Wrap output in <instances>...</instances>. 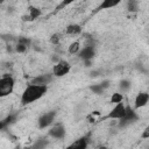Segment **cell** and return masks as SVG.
I'll return each mask as SVG.
<instances>
[{"instance_id":"obj_15","label":"cell","mask_w":149,"mask_h":149,"mask_svg":"<svg viewBox=\"0 0 149 149\" xmlns=\"http://www.w3.org/2000/svg\"><path fill=\"white\" fill-rule=\"evenodd\" d=\"M79 51H80V44H79V42L78 41L72 42L70 44V47H69V54L74 55V54H79Z\"/></svg>"},{"instance_id":"obj_20","label":"cell","mask_w":149,"mask_h":149,"mask_svg":"<svg viewBox=\"0 0 149 149\" xmlns=\"http://www.w3.org/2000/svg\"><path fill=\"white\" fill-rule=\"evenodd\" d=\"M74 1H77V0H62V2L59 3V6L56 8V12H58V10H61L62 8H64V7L69 6V5H71V3L74 2Z\"/></svg>"},{"instance_id":"obj_16","label":"cell","mask_w":149,"mask_h":149,"mask_svg":"<svg viewBox=\"0 0 149 149\" xmlns=\"http://www.w3.org/2000/svg\"><path fill=\"white\" fill-rule=\"evenodd\" d=\"M127 9L129 12H137L139 10V1L137 0H128Z\"/></svg>"},{"instance_id":"obj_17","label":"cell","mask_w":149,"mask_h":149,"mask_svg":"<svg viewBox=\"0 0 149 149\" xmlns=\"http://www.w3.org/2000/svg\"><path fill=\"white\" fill-rule=\"evenodd\" d=\"M90 90H91L93 93H95V94H101V93L105 91V87H104V85L100 83V84H95V85H93V86H90Z\"/></svg>"},{"instance_id":"obj_19","label":"cell","mask_w":149,"mask_h":149,"mask_svg":"<svg viewBox=\"0 0 149 149\" xmlns=\"http://www.w3.org/2000/svg\"><path fill=\"white\" fill-rule=\"evenodd\" d=\"M122 100H123V95L120 92H115L111 97V102L112 104H118V102H121Z\"/></svg>"},{"instance_id":"obj_22","label":"cell","mask_w":149,"mask_h":149,"mask_svg":"<svg viewBox=\"0 0 149 149\" xmlns=\"http://www.w3.org/2000/svg\"><path fill=\"white\" fill-rule=\"evenodd\" d=\"M141 137L142 139H149V125L143 129V132L141 134Z\"/></svg>"},{"instance_id":"obj_12","label":"cell","mask_w":149,"mask_h":149,"mask_svg":"<svg viewBox=\"0 0 149 149\" xmlns=\"http://www.w3.org/2000/svg\"><path fill=\"white\" fill-rule=\"evenodd\" d=\"M41 16V9L37 8V7H34V6H30L28 8V15L24 17V20H29V21H33L37 17Z\"/></svg>"},{"instance_id":"obj_13","label":"cell","mask_w":149,"mask_h":149,"mask_svg":"<svg viewBox=\"0 0 149 149\" xmlns=\"http://www.w3.org/2000/svg\"><path fill=\"white\" fill-rule=\"evenodd\" d=\"M88 144V140L86 137H80L78 140H76L73 143H71L69 146V148H78V149H84L86 148Z\"/></svg>"},{"instance_id":"obj_3","label":"cell","mask_w":149,"mask_h":149,"mask_svg":"<svg viewBox=\"0 0 149 149\" xmlns=\"http://www.w3.org/2000/svg\"><path fill=\"white\" fill-rule=\"evenodd\" d=\"M70 70H71V65L69 62L58 61L57 63H55L52 68V73L55 77H64L70 72Z\"/></svg>"},{"instance_id":"obj_11","label":"cell","mask_w":149,"mask_h":149,"mask_svg":"<svg viewBox=\"0 0 149 149\" xmlns=\"http://www.w3.org/2000/svg\"><path fill=\"white\" fill-rule=\"evenodd\" d=\"M121 2V0H102L99 6L95 8L94 13H98L100 10H105V9H109V8H114L116 7L119 3Z\"/></svg>"},{"instance_id":"obj_2","label":"cell","mask_w":149,"mask_h":149,"mask_svg":"<svg viewBox=\"0 0 149 149\" xmlns=\"http://www.w3.org/2000/svg\"><path fill=\"white\" fill-rule=\"evenodd\" d=\"M14 86H15V80L12 76H9V74L2 76L0 78V97L5 98V97L9 95L10 93H13Z\"/></svg>"},{"instance_id":"obj_1","label":"cell","mask_w":149,"mask_h":149,"mask_svg":"<svg viewBox=\"0 0 149 149\" xmlns=\"http://www.w3.org/2000/svg\"><path fill=\"white\" fill-rule=\"evenodd\" d=\"M48 92V85H38V84H29L21 95V104L29 105L37 100H40Z\"/></svg>"},{"instance_id":"obj_14","label":"cell","mask_w":149,"mask_h":149,"mask_svg":"<svg viewBox=\"0 0 149 149\" xmlns=\"http://www.w3.org/2000/svg\"><path fill=\"white\" fill-rule=\"evenodd\" d=\"M65 33L68 35H78L81 33V27L77 23H72V24H69L66 28H65Z\"/></svg>"},{"instance_id":"obj_4","label":"cell","mask_w":149,"mask_h":149,"mask_svg":"<svg viewBox=\"0 0 149 149\" xmlns=\"http://www.w3.org/2000/svg\"><path fill=\"white\" fill-rule=\"evenodd\" d=\"M126 111L127 107L123 105V102H118L115 104V106L109 111V113L107 114V119H114V120H120L126 115Z\"/></svg>"},{"instance_id":"obj_10","label":"cell","mask_w":149,"mask_h":149,"mask_svg":"<svg viewBox=\"0 0 149 149\" xmlns=\"http://www.w3.org/2000/svg\"><path fill=\"white\" fill-rule=\"evenodd\" d=\"M54 73H45V74H40L37 77H34L31 79V84H38V85H48L51 83L54 78Z\"/></svg>"},{"instance_id":"obj_8","label":"cell","mask_w":149,"mask_h":149,"mask_svg":"<svg viewBox=\"0 0 149 149\" xmlns=\"http://www.w3.org/2000/svg\"><path fill=\"white\" fill-rule=\"evenodd\" d=\"M49 135L56 140H61L65 136V127L62 123H57L54 127L50 128L49 130Z\"/></svg>"},{"instance_id":"obj_23","label":"cell","mask_w":149,"mask_h":149,"mask_svg":"<svg viewBox=\"0 0 149 149\" xmlns=\"http://www.w3.org/2000/svg\"><path fill=\"white\" fill-rule=\"evenodd\" d=\"M0 1H1V2H3V1H5V0H0Z\"/></svg>"},{"instance_id":"obj_9","label":"cell","mask_w":149,"mask_h":149,"mask_svg":"<svg viewBox=\"0 0 149 149\" xmlns=\"http://www.w3.org/2000/svg\"><path fill=\"white\" fill-rule=\"evenodd\" d=\"M149 101V93L147 92H140L136 97H135V100H134V107L136 109L139 108H142L144 107Z\"/></svg>"},{"instance_id":"obj_5","label":"cell","mask_w":149,"mask_h":149,"mask_svg":"<svg viewBox=\"0 0 149 149\" xmlns=\"http://www.w3.org/2000/svg\"><path fill=\"white\" fill-rule=\"evenodd\" d=\"M55 118H56V112L55 111H49V112L42 114L38 118V121H37L38 127L40 128H47V127H49L54 122Z\"/></svg>"},{"instance_id":"obj_21","label":"cell","mask_w":149,"mask_h":149,"mask_svg":"<svg viewBox=\"0 0 149 149\" xmlns=\"http://www.w3.org/2000/svg\"><path fill=\"white\" fill-rule=\"evenodd\" d=\"M59 41H61V35L59 34H54V35H51V37H50V42L52 43V44H58L59 43Z\"/></svg>"},{"instance_id":"obj_18","label":"cell","mask_w":149,"mask_h":149,"mask_svg":"<svg viewBox=\"0 0 149 149\" xmlns=\"http://www.w3.org/2000/svg\"><path fill=\"white\" fill-rule=\"evenodd\" d=\"M130 86H132V84H130V81H129V80H127V79L121 80V81H120V84H119V87H120L121 92H127V91L130 88Z\"/></svg>"},{"instance_id":"obj_6","label":"cell","mask_w":149,"mask_h":149,"mask_svg":"<svg viewBox=\"0 0 149 149\" xmlns=\"http://www.w3.org/2000/svg\"><path fill=\"white\" fill-rule=\"evenodd\" d=\"M136 120H137V115H136L135 111L133 108H127L126 115L122 119H120V121H119V127H126Z\"/></svg>"},{"instance_id":"obj_7","label":"cell","mask_w":149,"mask_h":149,"mask_svg":"<svg viewBox=\"0 0 149 149\" xmlns=\"http://www.w3.org/2000/svg\"><path fill=\"white\" fill-rule=\"evenodd\" d=\"M94 55H95V50L93 44H87L79 51V57L84 61H91L94 57Z\"/></svg>"}]
</instances>
